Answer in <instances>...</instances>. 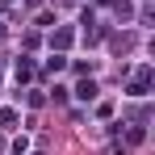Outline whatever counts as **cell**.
<instances>
[{
  "label": "cell",
  "instance_id": "obj_1",
  "mask_svg": "<svg viewBox=\"0 0 155 155\" xmlns=\"http://www.w3.org/2000/svg\"><path fill=\"white\" fill-rule=\"evenodd\" d=\"M92 97H97V84H92V80H88V84H80V101H92Z\"/></svg>",
  "mask_w": 155,
  "mask_h": 155
}]
</instances>
